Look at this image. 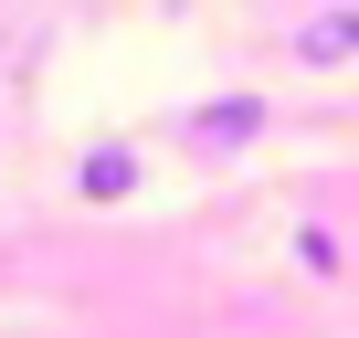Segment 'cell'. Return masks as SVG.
I'll list each match as a JSON object with an SVG mask.
<instances>
[{
	"instance_id": "2",
	"label": "cell",
	"mask_w": 359,
	"mask_h": 338,
	"mask_svg": "<svg viewBox=\"0 0 359 338\" xmlns=\"http://www.w3.org/2000/svg\"><path fill=\"white\" fill-rule=\"evenodd\" d=\"M74 191H85V201H127V191H137V148H116V137L85 148V158H74Z\"/></svg>"
},
{
	"instance_id": "1",
	"label": "cell",
	"mask_w": 359,
	"mask_h": 338,
	"mask_svg": "<svg viewBox=\"0 0 359 338\" xmlns=\"http://www.w3.org/2000/svg\"><path fill=\"white\" fill-rule=\"evenodd\" d=\"M180 137L191 148H243V137H264V95H212V106L180 116Z\"/></svg>"
},
{
	"instance_id": "4",
	"label": "cell",
	"mask_w": 359,
	"mask_h": 338,
	"mask_svg": "<svg viewBox=\"0 0 359 338\" xmlns=\"http://www.w3.org/2000/svg\"><path fill=\"white\" fill-rule=\"evenodd\" d=\"M296 264H306V275H338V233H327V222H296Z\"/></svg>"
},
{
	"instance_id": "3",
	"label": "cell",
	"mask_w": 359,
	"mask_h": 338,
	"mask_svg": "<svg viewBox=\"0 0 359 338\" xmlns=\"http://www.w3.org/2000/svg\"><path fill=\"white\" fill-rule=\"evenodd\" d=\"M296 43H306V64H338V53H359V11H327V22H306Z\"/></svg>"
}]
</instances>
